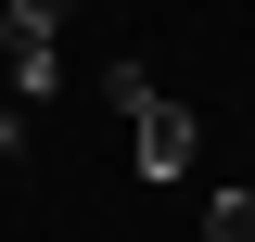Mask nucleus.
Listing matches in <instances>:
<instances>
[{
	"mask_svg": "<svg viewBox=\"0 0 255 242\" xmlns=\"http://www.w3.org/2000/svg\"><path fill=\"white\" fill-rule=\"evenodd\" d=\"M102 90H115V115H128V166H140V179H191V153H204V140H191V102H166L128 51H115Z\"/></svg>",
	"mask_w": 255,
	"mask_h": 242,
	"instance_id": "nucleus-1",
	"label": "nucleus"
},
{
	"mask_svg": "<svg viewBox=\"0 0 255 242\" xmlns=\"http://www.w3.org/2000/svg\"><path fill=\"white\" fill-rule=\"evenodd\" d=\"M0 77H13V102H51V77H64V38L0 13Z\"/></svg>",
	"mask_w": 255,
	"mask_h": 242,
	"instance_id": "nucleus-2",
	"label": "nucleus"
},
{
	"mask_svg": "<svg viewBox=\"0 0 255 242\" xmlns=\"http://www.w3.org/2000/svg\"><path fill=\"white\" fill-rule=\"evenodd\" d=\"M204 242H255V191H217L204 204Z\"/></svg>",
	"mask_w": 255,
	"mask_h": 242,
	"instance_id": "nucleus-3",
	"label": "nucleus"
},
{
	"mask_svg": "<svg viewBox=\"0 0 255 242\" xmlns=\"http://www.w3.org/2000/svg\"><path fill=\"white\" fill-rule=\"evenodd\" d=\"M0 13H13V26H51V38H64V13H77V0H0Z\"/></svg>",
	"mask_w": 255,
	"mask_h": 242,
	"instance_id": "nucleus-4",
	"label": "nucleus"
},
{
	"mask_svg": "<svg viewBox=\"0 0 255 242\" xmlns=\"http://www.w3.org/2000/svg\"><path fill=\"white\" fill-rule=\"evenodd\" d=\"M13 153H26V102L0 90V166H13Z\"/></svg>",
	"mask_w": 255,
	"mask_h": 242,
	"instance_id": "nucleus-5",
	"label": "nucleus"
}]
</instances>
